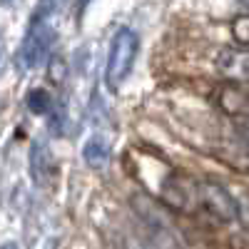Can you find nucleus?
Segmentation results:
<instances>
[{
	"label": "nucleus",
	"mask_w": 249,
	"mask_h": 249,
	"mask_svg": "<svg viewBox=\"0 0 249 249\" xmlns=\"http://www.w3.org/2000/svg\"><path fill=\"white\" fill-rule=\"evenodd\" d=\"M214 100L227 117H249V92L239 88V82H224L217 88Z\"/></svg>",
	"instance_id": "obj_5"
},
{
	"label": "nucleus",
	"mask_w": 249,
	"mask_h": 249,
	"mask_svg": "<svg viewBox=\"0 0 249 249\" xmlns=\"http://www.w3.org/2000/svg\"><path fill=\"white\" fill-rule=\"evenodd\" d=\"M160 197H162V202L170 207V210H177V212H182L184 207H187V202H190V190H187V184L179 179V177H167L162 182V192H160Z\"/></svg>",
	"instance_id": "obj_7"
},
{
	"label": "nucleus",
	"mask_w": 249,
	"mask_h": 249,
	"mask_svg": "<svg viewBox=\"0 0 249 249\" xmlns=\"http://www.w3.org/2000/svg\"><path fill=\"white\" fill-rule=\"evenodd\" d=\"M237 219L244 230L249 232V197H239L237 199Z\"/></svg>",
	"instance_id": "obj_13"
},
{
	"label": "nucleus",
	"mask_w": 249,
	"mask_h": 249,
	"mask_svg": "<svg viewBox=\"0 0 249 249\" xmlns=\"http://www.w3.org/2000/svg\"><path fill=\"white\" fill-rule=\"evenodd\" d=\"M242 3H244V5H247V8H249V0H242Z\"/></svg>",
	"instance_id": "obj_15"
},
{
	"label": "nucleus",
	"mask_w": 249,
	"mask_h": 249,
	"mask_svg": "<svg viewBox=\"0 0 249 249\" xmlns=\"http://www.w3.org/2000/svg\"><path fill=\"white\" fill-rule=\"evenodd\" d=\"M48 70H50V77H53L55 82H62V75H65V60L57 57V55H53V57L48 60Z\"/></svg>",
	"instance_id": "obj_12"
},
{
	"label": "nucleus",
	"mask_w": 249,
	"mask_h": 249,
	"mask_svg": "<svg viewBox=\"0 0 249 249\" xmlns=\"http://www.w3.org/2000/svg\"><path fill=\"white\" fill-rule=\"evenodd\" d=\"M25 102H28V110L33 115H50V110H53V97H50V92L45 88L30 90Z\"/></svg>",
	"instance_id": "obj_9"
},
{
	"label": "nucleus",
	"mask_w": 249,
	"mask_h": 249,
	"mask_svg": "<svg viewBox=\"0 0 249 249\" xmlns=\"http://www.w3.org/2000/svg\"><path fill=\"white\" fill-rule=\"evenodd\" d=\"M247 142H249V130H247Z\"/></svg>",
	"instance_id": "obj_16"
},
{
	"label": "nucleus",
	"mask_w": 249,
	"mask_h": 249,
	"mask_svg": "<svg viewBox=\"0 0 249 249\" xmlns=\"http://www.w3.org/2000/svg\"><path fill=\"white\" fill-rule=\"evenodd\" d=\"M62 3H65V0H40L37 8H35V15H33V18L50 20V15H53L55 10H60V8H62Z\"/></svg>",
	"instance_id": "obj_11"
},
{
	"label": "nucleus",
	"mask_w": 249,
	"mask_h": 249,
	"mask_svg": "<svg viewBox=\"0 0 249 249\" xmlns=\"http://www.w3.org/2000/svg\"><path fill=\"white\" fill-rule=\"evenodd\" d=\"M53 40H55V33H53L48 20L33 18L30 30H28V35L23 37V43H20V48L15 53V68L18 70H33V68H37L40 62L48 57Z\"/></svg>",
	"instance_id": "obj_2"
},
{
	"label": "nucleus",
	"mask_w": 249,
	"mask_h": 249,
	"mask_svg": "<svg viewBox=\"0 0 249 249\" xmlns=\"http://www.w3.org/2000/svg\"><path fill=\"white\" fill-rule=\"evenodd\" d=\"M217 70L230 82H249V50L224 48L217 55Z\"/></svg>",
	"instance_id": "obj_4"
},
{
	"label": "nucleus",
	"mask_w": 249,
	"mask_h": 249,
	"mask_svg": "<svg viewBox=\"0 0 249 249\" xmlns=\"http://www.w3.org/2000/svg\"><path fill=\"white\" fill-rule=\"evenodd\" d=\"M0 57H3V48H0Z\"/></svg>",
	"instance_id": "obj_17"
},
{
	"label": "nucleus",
	"mask_w": 249,
	"mask_h": 249,
	"mask_svg": "<svg viewBox=\"0 0 249 249\" xmlns=\"http://www.w3.org/2000/svg\"><path fill=\"white\" fill-rule=\"evenodd\" d=\"M90 5V0H77V15H82L85 13V8Z\"/></svg>",
	"instance_id": "obj_14"
},
{
	"label": "nucleus",
	"mask_w": 249,
	"mask_h": 249,
	"mask_svg": "<svg viewBox=\"0 0 249 249\" xmlns=\"http://www.w3.org/2000/svg\"><path fill=\"white\" fill-rule=\"evenodd\" d=\"M232 37L242 48H249V15H239L232 20Z\"/></svg>",
	"instance_id": "obj_10"
},
{
	"label": "nucleus",
	"mask_w": 249,
	"mask_h": 249,
	"mask_svg": "<svg viewBox=\"0 0 249 249\" xmlns=\"http://www.w3.org/2000/svg\"><path fill=\"white\" fill-rule=\"evenodd\" d=\"M197 199L204 207V212L214 217L217 222H232L237 219V199L217 182H202L197 184Z\"/></svg>",
	"instance_id": "obj_3"
},
{
	"label": "nucleus",
	"mask_w": 249,
	"mask_h": 249,
	"mask_svg": "<svg viewBox=\"0 0 249 249\" xmlns=\"http://www.w3.org/2000/svg\"><path fill=\"white\" fill-rule=\"evenodd\" d=\"M53 170L50 164V152H48V144L43 140H35L30 144V175H33V182L37 187H43L48 175Z\"/></svg>",
	"instance_id": "obj_6"
},
{
	"label": "nucleus",
	"mask_w": 249,
	"mask_h": 249,
	"mask_svg": "<svg viewBox=\"0 0 249 249\" xmlns=\"http://www.w3.org/2000/svg\"><path fill=\"white\" fill-rule=\"evenodd\" d=\"M140 50V37L132 28H120L110 43V55H107V68H105V85L117 92L122 82L130 77L135 57Z\"/></svg>",
	"instance_id": "obj_1"
},
{
	"label": "nucleus",
	"mask_w": 249,
	"mask_h": 249,
	"mask_svg": "<svg viewBox=\"0 0 249 249\" xmlns=\"http://www.w3.org/2000/svg\"><path fill=\"white\" fill-rule=\"evenodd\" d=\"M82 160H85V164L90 170H105L110 162V144L102 137L88 140L85 147H82Z\"/></svg>",
	"instance_id": "obj_8"
}]
</instances>
